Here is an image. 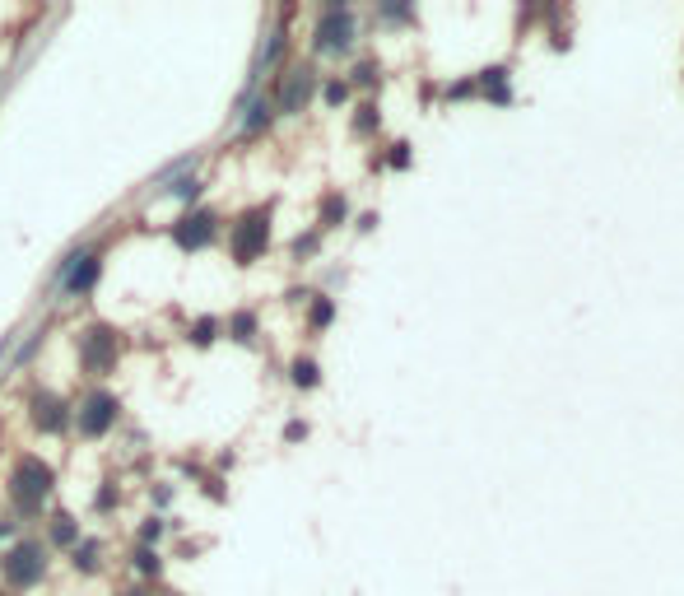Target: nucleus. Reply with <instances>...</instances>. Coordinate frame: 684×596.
Segmentation results:
<instances>
[{"instance_id":"f257e3e1","label":"nucleus","mask_w":684,"mask_h":596,"mask_svg":"<svg viewBox=\"0 0 684 596\" xmlns=\"http://www.w3.org/2000/svg\"><path fill=\"white\" fill-rule=\"evenodd\" d=\"M56 489V466L42 461L38 452H19L10 461V475H5V494H10V508L19 517H38L47 508Z\"/></svg>"},{"instance_id":"f03ea898","label":"nucleus","mask_w":684,"mask_h":596,"mask_svg":"<svg viewBox=\"0 0 684 596\" xmlns=\"http://www.w3.org/2000/svg\"><path fill=\"white\" fill-rule=\"evenodd\" d=\"M121 354H126V331L112 322H89L75 336V359L89 378H108L112 368L121 364Z\"/></svg>"},{"instance_id":"7ed1b4c3","label":"nucleus","mask_w":684,"mask_h":596,"mask_svg":"<svg viewBox=\"0 0 684 596\" xmlns=\"http://www.w3.org/2000/svg\"><path fill=\"white\" fill-rule=\"evenodd\" d=\"M47 569H52L47 541H33V536L5 545V555H0V583L10 587V592H33V587H42Z\"/></svg>"},{"instance_id":"20e7f679","label":"nucleus","mask_w":684,"mask_h":596,"mask_svg":"<svg viewBox=\"0 0 684 596\" xmlns=\"http://www.w3.org/2000/svg\"><path fill=\"white\" fill-rule=\"evenodd\" d=\"M270 215H275V205H252V210H242L233 224H228V257L238 261V266H252L270 252Z\"/></svg>"},{"instance_id":"39448f33","label":"nucleus","mask_w":684,"mask_h":596,"mask_svg":"<svg viewBox=\"0 0 684 596\" xmlns=\"http://www.w3.org/2000/svg\"><path fill=\"white\" fill-rule=\"evenodd\" d=\"M121 420V396L108 392V387H89L80 392V401L70 406V424L80 429V438H108Z\"/></svg>"},{"instance_id":"423d86ee","label":"nucleus","mask_w":684,"mask_h":596,"mask_svg":"<svg viewBox=\"0 0 684 596\" xmlns=\"http://www.w3.org/2000/svg\"><path fill=\"white\" fill-rule=\"evenodd\" d=\"M349 47H354V14H349L345 5H326L317 28H312V52L340 56V52H349Z\"/></svg>"},{"instance_id":"0eeeda50","label":"nucleus","mask_w":684,"mask_h":596,"mask_svg":"<svg viewBox=\"0 0 684 596\" xmlns=\"http://www.w3.org/2000/svg\"><path fill=\"white\" fill-rule=\"evenodd\" d=\"M219 238V215L215 210H201V205H191L182 215L173 219V243L177 252H205V247Z\"/></svg>"},{"instance_id":"6e6552de","label":"nucleus","mask_w":684,"mask_h":596,"mask_svg":"<svg viewBox=\"0 0 684 596\" xmlns=\"http://www.w3.org/2000/svg\"><path fill=\"white\" fill-rule=\"evenodd\" d=\"M28 424L47 438L66 434L70 429V401L66 396H56L52 387H33V392H28Z\"/></svg>"},{"instance_id":"1a4fd4ad","label":"nucleus","mask_w":684,"mask_h":596,"mask_svg":"<svg viewBox=\"0 0 684 596\" xmlns=\"http://www.w3.org/2000/svg\"><path fill=\"white\" fill-rule=\"evenodd\" d=\"M312 94H317V70L312 66H289L280 75V89L270 94V103H275V112H284V117H298V112L312 103Z\"/></svg>"},{"instance_id":"9d476101","label":"nucleus","mask_w":684,"mask_h":596,"mask_svg":"<svg viewBox=\"0 0 684 596\" xmlns=\"http://www.w3.org/2000/svg\"><path fill=\"white\" fill-rule=\"evenodd\" d=\"M98 280H103V257H98V252H80V257L66 261L61 289H66L70 298H89L98 289Z\"/></svg>"},{"instance_id":"9b49d317","label":"nucleus","mask_w":684,"mask_h":596,"mask_svg":"<svg viewBox=\"0 0 684 596\" xmlns=\"http://www.w3.org/2000/svg\"><path fill=\"white\" fill-rule=\"evenodd\" d=\"M70 569L84 573V578H94V573L103 569V545H98L94 536H80V545L70 550Z\"/></svg>"},{"instance_id":"f8f14e48","label":"nucleus","mask_w":684,"mask_h":596,"mask_svg":"<svg viewBox=\"0 0 684 596\" xmlns=\"http://www.w3.org/2000/svg\"><path fill=\"white\" fill-rule=\"evenodd\" d=\"M270 122H275V103L261 94V98H252V103H247V117L238 122V131H242V136H261Z\"/></svg>"},{"instance_id":"ddd939ff","label":"nucleus","mask_w":684,"mask_h":596,"mask_svg":"<svg viewBox=\"0 0 684 596\" xmlns=\"http://www.w3.org/2000/svg\"><path fill=\"white\" fill-rule=\"evenodd\" d=\"M47 541L61 545V550H75V545H80V522L70 513H56L52 522H47Z\"/></svg>"},{"instance_id":"4468645a","label":"nucleus","mask_w":684,"mask_h":596,"mask_svg":"<svg viewBox=\"0 0 684 596\" xmlns=\"http://www.w3.org/2000/svg\"><path fill=\"white\" fill-rule=\"evenodd\" d=\"M345 219H349V201L340 196V191H326V196H322V215H317V233L336 229V224H345Z\"/></svg>"},{"instance_id":"2eb2a0df","label":"nucleus","mask_w":684,"mask_h":596,"mask_svg":"<svg viewBox=\"0 0 684 596\" xmlns=\"http://www.w3.org/2000/svg\"><path fill=\"white\" fill-rule=\"evenodd\" d=\"M256 312H247V308H238L233 317L224 322V331H228V340H238V345H256Z\"/></svg>"},{"instance_id":"dca6fc26","label":"nucleus","mask_w":684,"mask_h":596,"mask_svg":"<svg viewBox=\"0 0 684 596\" xmlns=\"http://www.w3.org/2000/svg\"><path fill=\"white\" fill-rule=\"evenodd\" d=\"M284 47H289V33H284V28H275V33H270V42H266V52L256 56V70H252V84L261 80V75H266L270 66H280V56H284Z\"/></svg>"},{"instance_id":"f3484780","label":"nucleus","mask_w":684,"mask_h":596,"mask_svg":"<svg viewBox=\"0 0 684 596\" xmlns=\"http://www.w3.org/2000/svg\"><path fill=\"white\" fill-rule=\"evenodd\" d=\"M475 89H484V98H489V103H508V98H512V89H508V70H503V66L484 70L480 80H475Z\"/></svg>"},{"instance_id":"a211bd4d","label":"nucleus","mask_w":684,"mask_h":596,"mask_svg":"<svg viewBox=\"0 0 684 596\" xmlns=\"http://www.w3.org/2000/svg\"><path fill=\"white\" fill-rule=\"evenodd\" d=\"M289 382H294L298 392H312V387L322 382V368H317V359H308V354H298L294 364H289Z\"/></svg>"},{"instance_id":"6ab92c4d","label":"nucleus","mask_w":684,"mask_h":596,"mask_svg":"<svg viewBox=\"0 0 684 596\" xmlns=\"http://www.w3.org/2000/svg\"><path fill=\"white\" fill-rule=\"evenodd\" d=\"M219 331H224V322H219V317H196V322L187 326V340L196 345V350H205V345H215Z\"/></svg>"},{"instance_id":"aec40b11","label":"nucleus","mask_w":684,"mask_h":596,"mask_svg":"<svg viewBox=\"0 0 684 596\" xmlns=\"http://www.w3.org/2000/svg\"><path fill=\"white\" fill-rule=\"evenodd\" d=\"M131 564H135V573H140V578H163V555H159V550H149V545H135Z\"/></svg>"},{"instance_id":"412c9836","label":"nucleus","mask_w":684,"mask_h":596,"mask_svg":"<svg viewBox=\"0 0 684 596\" xmlns=\"http://www.w3.org/2000/svg\"><path fill=\"white\" fill-rule=\"evenodd\" d=\"M308 322H312V331H326V326L336 322V303L326 294H312V312H308Z\"/></svg>"},{"instance_id":"4be33fe9","label":"nucleus","mask_w":684,"mask_h":596,"mask_svg":"<svg viewBox=\"0 0 684 596\" xmlns=\"http://www.w3.org/2000/svg\"><path fill=\"white\" fill-rule=\"evenodd\" d=\"M168 196H177V201L196 205V201H201V177H196V173H182V177H173V187H168Z\"/></svg>"},{"instance_id":"5701e85b","label":"nucleus","mask_w":684,"mask_h":596,"mask_svg":"<svg viewBox=\"0 0 684 596\" xmlns=\"http://www.w3.org/2000/svg\"><path fill=\"white\" fill-rule=\"evenodd\" d=\"M317 247H322V233L312 229V233H298L294 243H289V257L294 261H308V257H317Z\"/></svg>"},{"instance_id":"b1692460","label":"nucleus","mask_w":684,"mask_h":596,"mask_svg":"<svg viewBox=\"0 0 684 596\" xmlns=\"http://www.w3.org/2000/svg\"><path fill=\"white\" fill-rule=\"evenodd\" d=\"M163 531H168V522H163V517H145V522H140V545H149V550H159Z\"/></svg>"},{"instance_id":"393cba45","label":"nucleus","mask_w":684,"mask_h":596,"mask_svg":"<svg viewBox=\"0 0 684 596\" xmlns=\"http://www.w3.org/2000/svg\"><path fill=\"white\" fill-rule=\"evenodd\" d=\"M377 122H382V117H377V108H373V103H363V108L354 112V136H373Z\"/></svg>"},{"instance_id":"a878e982","label":"nucleus","mask_w":684,"mask_h":596,"mask_svg":"<svg viewBox=\"0 0 684 596\" xmlns=\"http://www.w3.org/2000/svg\"><path fill=\"white\" fill-rule=\"evenodd\" d=\"M349 80H354V84H363V89H373V84L382 80V70H377V61H359V66H354V75H349Z\"/></svg>"},{"instance_id":"bb28decb","label":"nucleus","mask_w":684,"mask_h":596,"mask_svg":"<svg viewBox=\"0 0 684 596\" xmlns=\"http://www.w3.org/2000/svg\"><path fill=\"white\" fill-rule=\"evenodd\" d=\"M117 499H121V489L112 485V480H103V489L94 494V508H98V513H112V508H117Z\"/></svg>"},{"instance_id":"cd10ccee","label":"nucleus","mask_w":684,"mask_h":596,"mask_svg":"<svg viewBox=\"0 0 684 596\" xmlns=\"http://www.w3.org/2000/svg\"><path fill=\"white\" fill-rule=\"evenodd\" d=\"M322 98L331 103V108H340L349 98V80H326V89H322Z\"/></svg>"},{"instance_id":"c85d7f7f","label":"nucleus","mask_w":684,"mask_h":596,"mask_svg":"<svg viewBox=\"0 0 684 596\" xmlns=\"http://www.w3.org/2000/svg\"><path fill=\"white\" fill-rule=\"evenodd\" d=\"M387 163H391V168H405V163H410V145H405V140H401V145H391Z\"/></svg>"},{"instance_id":"c756f323","label":"nucleus","mask_w":684,"mask_h":596,"mask_svg":"<svg viewBox=\"0 0 684 596\" xmlns=\"http://www.w3.org/2000/svg\"><path fill=\"white\" fill-rule=\"evenodd\" d=\"M284 438H289V443H303V438H308V424H303V420H289V424H284Z\"/></svg>"},{"instance_id":"7c9ffc66","label":"nucleus","mask_w":684,"mask_h":596,"mask_svg":"<svg viewBox=\"0 0 684 596\" xmlns=\"http://www.w3.org/2000/svg\"><path fill=\"white\" fill-rule=\"evenodd\" d=\"M5 536H14V522H10V517H0V541H5Z\"/></svg>"},{"instance_id":"2f4dec72","label":"nucleus","mask_w":684,"mask_h":596,"mask_svg":"<svg viewBox=\"0 0 684 596\" xmlns=\"http://www.w3.org/2000/svg\"><path fill=\"white\" fill-rule=\"evenodd\" d=\"M126 596H145V587H131V592H126Z\"/></svg>"}]
</instances>
